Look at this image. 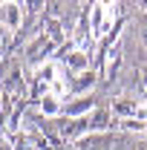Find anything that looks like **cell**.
Masks as SVG:
<instances>
[{"label": "cell", "mask_w": 147, "mask_h": 150, "mask_svg": "<svg viewBox=\"0 0 147 150\" xmlns=\"http://www.w3.org/2000/svg\"><path fill=\"white\" fill-rule=\"evenodd\" d=\"M0 20H3V29H20L23 23V6L20 3H0Z\"/></svg>", "instance_id": "1"}, {"label": "cell", "mask_w": 147, "mask_h": 150, "mask_svg": "<svg viewBox=\"0 0 147 150\" xmlns=\"http://www.w3.org/2000/svg\"><path fill=\"white\" fill-rule=\"evenodd\" d=\"M66 67H69V69H75V72H81V75H84V69L90 67V55H87L84 49H72V52L66 55Z\"/></svg>", "instance_id": "2"}, {"label": "cell", "mask_w": 147, "mask_h": 150, "mask_svg": "<svg viewBox=\"0 0 147 150\" xmlns=\"http://www.w3.org/2000/svg\"><path fill=\"white\" fill-rule=\"evenodd\" d=\"M40 110H43V115H58V112H61V98H58L55 93H43Z\"/></svg>", "instance_id": "3"}, {"label": "cell", "mask_w": 147, "mask_h": 150, "mask_svg": "<svg viewBox=\"0 0 147 150\" xmlns=\"http://www.w3.org/2000/svg\"><path fill=\"white\" fill-rule=\"evenodd\" d=\"M124 127L127 130H147V121H141V118H127Z\"/></svg>", "instance_id": "4"}, {"label": "cell", "mask_w": 147, "mask_h": 150, "mask_svg": "<svg viewBox=\"0 0 147 150\" xmlns=\"http://www.w3.org/2000/svg\"><path fill=\"white\" fill-rule=\"evenodd\" d=\"M3 35H6V32H3V23H0V49H3Z\"/></svg>", "instance_id": "5"}]
</instances>
